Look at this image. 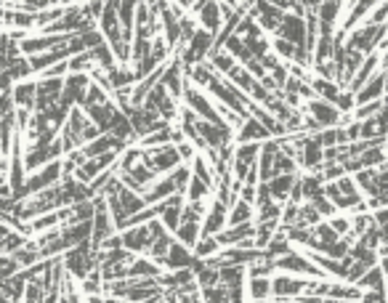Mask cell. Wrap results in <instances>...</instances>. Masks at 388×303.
<instances>
[{
  "instance_id": "6da1fadb",
  "label": "cell",
  "mask_w": 388,
  "mask_h": 303,
  "mask_svg": "<svg viewBox=\"0 0 388 303\" xmlns=\"http://www.w3.org/2000/svg\"><path fill=\"white\" fill-rule=\"evenodd\" d=\"M306 112L308 117L317 122L319 128H325V131H330V128H338L341 122H348L351 120V115H343L335 104H327V101L322 99H311L306 104Z\"/></svg>"
},
{
  "instance_id": "7a4b0ae2",
  "label": "cell",
  "mask_w": 388,
  "mask_h": 303,
  "mask_svg": "<svg viewBox=\"0 0 388 303\" xmlns=\"http://www.w3.org/2000/svg\"><path fill=\"white\" fill-rule=\"evenodd\" d=\"M274 269H279L282 274H311V277H322L325 271L317 266V263L311 261V258H306V256H298V253H287V256H282V258H274Z\"/></svg>"
},
{
  "instance_id": "3957f363",
  "label": "cell",
  "mask_w": 388,
  "mask_h": 303,
  "mask_svg": "<svg viewBox=\"0 0 388 303\" xmlns=\"http://www.w3.org/2000/svg\"><path fill=\"white\" fill-rule=\"evenodd\" d=\"M306 280H298L293 274H277L271 280V295L279 301H290V298H301L306 293Z\"/></svg>"
},
{
  "instance_id": "277c9868",
  "label": "cell",
  "mask_w": 388,
  "mask_h": 303,
  "mask_svg": "<svg viewBox=\"0 0 388 303\" xmlns=\"http://www.w3.org/2000/svg\"><path fill=\"white\" fill-rule=\"evenodd\" d=\"M378 72H380V56H378V54L365 56L362 67H359V72L354 75V80H351V85H348V91H351V93H359V91H362V88H365V85H367Z\"/></svg>"
},
{
  "instance_id": "5b68a950",
  "label": "cell",
  "mask_w": 388,
  "mask_h": 303,
  "mask_svg": "<svg viewBox=\"0 0 388 303\" xmlns=\"http://www.w3.org/2000/svg\"><path fill=\"white\" fill-rule=\"evenodd\" d=\"M386 69L383 72H378L372 80L359 91V93H354L356 96V106L359 104H369V101H383V96H386Z\"/></svg>"
},
{
  "instance_id": "8992f818",
  "label": "cell",
  "mask_w": 388,
  "mask_h": 303,
  "mask_svg": "<svg viewBox=\"0 0 388 303\" xmlns=\"http://www.w3.org/2000/svg\"><path fill=\"white\" fill-rule=\"evenodd\" d=\"M184 200L181 197H170L163 202V213H160V223L170 232H179L181 226V216H184Z\"/></svg>"
},
{
  "instance_id": "52a82bcc",
  "label": "cell",
  "mask_w": 388,
  "mask_h": 303,
  "mask_svg": "<svg viewBox=\"0 0 388 303\" xmlns=\"http://www.w3.org/2000/svg\"><path fill=\"white\" fill-rule=\"evenodd\" d=\"M197 11H200V19H203V30L207 35H213V41H216V35H218V30H221V24H224L221 5H218V3H203Z\"/></svg>"
},
{
  "instance_id": "ba28073f",
  "label": "cell",
  "mask_w": 388,
  "mask_h": 303,
  "mask_svg": "<svg viewBox=\"0 0 388 303\" xmlns=\"http://www.w3.org/2000/svg\"><path fill=\"white\" fill-rule=\"evenodd\" d=\"M271 133L266 131L261 122L255 120V117H247L245 122H242V128L237 131V142L240 144H253V142H261V139H269Z\"/></svg>"
},
{
  "instance_id": "9c48e42d",
  "label": "cell",
  "mask_w": 388,
  "mask_h": 303,
  "mask_svg": "<svg viewBox=\"0 0 388 303\" xmlns=\"http://www.w3.org/2000/svg\"><path fill=\"white\" fill-rule=\"evenodd\" d=\"M14 101L24 106V112L38 101V82L35 80H21L16 88H14Z\"/></svg>"
},
{
  "instance_id": "30bf717a",
  "label": "cell",
  "mask_w": 388,
  "mask_h": 303,
  "mask_svg": "<svg viewBox=\"0 0 388 303\" xmlns=\"http://www.w3.org/2000/svg\"><path fill=\"white\" fill-rule=\"evenodd\" d=\"M356 287H359V290H367V293H386V277H383L380 266L369 269L367 274L356 282Z\"/></svg>"
},
{
  "instance_id": "8fae6325",
  "label": "cell",
  "mask_w": 388,
  "mask_h": 303,
  "mask_svg": "<svg viewBox=\"0 0 388 303\" xmlns=\"http://www.w3.org/2000/svg\"><path fill=\"white\" fill-rule=\"evenodd\" d=\"M247 295L253 298V303H266V298L271 295V280L269 277H250Z\"/></svg>"
}]
</instances>
